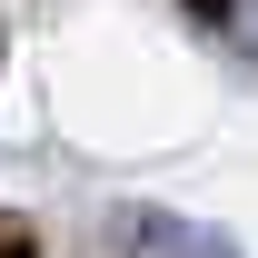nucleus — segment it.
I'll use <instances>...</instances> for the list:
<instances>
[{
    "mask_svg": "<svg viewBox=\"0 0 258 258\" xmlns=\"http://www.w3.org/2000/svg\"><path fill=\"white\" fill-rule=\"evenodd\" d=\"M119 248L129 258H238L219 228L179 219V209H119Z\"/></svg>",
    "mask_w": 258,
    "mask_h": 258,
    "instance_id": "1",
    "label": "nucleus"
},
{
    "mask_svg": "<svg viewBox=\"0 0 258 258\" xmlns=\"http://www.w3.org/2000/svg\"><path fill=\"white\" fill-rule=\"evenodd\" d=\"M189 20H209V30H228V20H238V0H189Z\"/></svg>",
    "mask_w": 258,
    "mask_h": 258,
    "instance_id": "2",
    "label": "nucleus"
},
{
    "mask_svg": "<svg viewBox=\"0 0 258 258\" xmlns=\"http://www.w3.org/2000/svg\"><path fill=\"white\" fill-rule=\"evenodd\" d=\"M228 30H238V40L258 50V0H238V20H228Z\"/></svg>",
    "mask_w": 258,
    "mask_h": 258,
    "instance_id": "3",
    "label": "nucleus"
}]
</instances>
